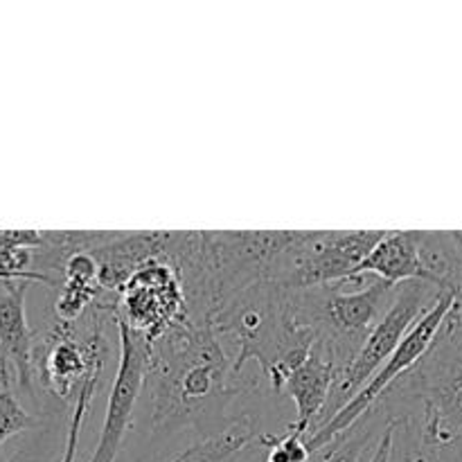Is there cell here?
<instances>
[{"instance_id": "obj_1", "label": "cell", "mask_w": 462, "mask_h": 462, "mask_svg": "<svg viewBox=\"0 0 462 462\" xmlns=\"http://www.w3.org/2000/svg\"><path fill=\"white\" fill-rule=\"evenodd\" d=\"M152 438L179 436L185 429L215 427L230 415L239 397L257 391L233 368V356L219 341L210 320L185 316L156 343L147 346V377Z\"/></svg>"}, {"instance_id": "obj_2", "label": "cell", "mask_w": 462, "mask_h": 462, "mask_svg": "<svg viewBox=\"0 0 462 462\" xmlns=\"http://www.w3.org/2000/svg\"><path fill=\"white\" fill-rule=\"evenodd\" d=\"M379 404L397 436L440 462L462 460V298H456L431 350Z\"/></svg>"}, {"instance_id": "obj_3", "label": "cell", "mask_w": 462, "mask_h": 462, "mask_svg": "<svg viewBox=\"0 0 462 462\" xmlns=\"http://www.w3.org/2000/svg\"><path fill=\"white\" fill-rule=\"evenodd\" d=\"M397 291L400 287L373 278L361 291H343L338 284L296 289L293 300L298 320L316 334V341L332 352L343 370L391 311Z\"/></svg>"}, {"instance_id": "obj_4", "label": "cell", "mask_w": 462, "mask_h": 462, "mask_svg": "<svg viewBox=\"0 0 462 462\" xmlns=\"http://www.w3.org/2000/svg\"><path fill=\"white\" fill-rule=\"evenodd\" d=\"M108 310L93 305L88 316V329L81 338L77 323H61L52 319L43 332H36L34 341V377L43 388L45 397L66 406L77 400L86 379L102 373L106 361L104 346V320Z\"/></svg>"}, {"instance_id": "obj_5", "label": "cell", "mask_w": 462, "mask_h": 462, "mask_svg": "<svg viewBox=\"0 0 462 462\" xmlns=\"http://www.w3.org/2000/svg\"><path fill=\"white\" fill-rule=\"evenodd\" d=\"M440 291L427 282H404L400 284L395 302H393L391 311L383 316L382 323L374 328L368 341L359 350V355L350 361L343 370H338L334 386L329 391V400L325 404L323 413H320L319 422L311 429V433L319 431L320 427L337 418L338 411L346 409L356 393L373 379V374L395 355L400 343L404 341L406 334L411 332L420 316L427 310H431L433 302L438 300ZM310 433V436H311Z\"/></svg>"}, {"instance_id": "obj_6", "label": "cell", "mask_w": 462, "mask_h": 462, "mask_svg": "<svg viewBox=\"0 0 462 462\" xmlns=\"http://www.w3.org/2000/svg\"><path fill=\"white\" fill-rule=\"evenodd\" d=\"M386 230H296L284 253L278 284L314 289L338 284L370 255Z\"/></svg>"}, {"instance_id": "obj_7", "label": "cell", "mask_w": 462, "mask_h": 462, "mask_svg": "<svg viewBox=\"0 0 462 462\" xmlns=\"http://www.w3.org/2000/svg\"><path fill=\"white\" fill-rule=\"evenodd\" d=\"M108 311L120 316L144 346H152L188 316L179 271L165 257H152L122 284L116 307Z\"/></svg>"}, {"instance_id": "obj_8", "label": "cell", "mask_w": 462, "mask_h": 462, "mask_svg": "<svg viewBox=\"0 0 462 462\" xmlns=\"http://www.w3.org/2000/svg\"><path fill=\"white\" fill-rule=\"evenodd\" d=\"M454 302H456L454 293H440V296H438V300L433 302L431 310H427L422 316H420L418 323L411 328V332L406 334L404 341L400 343L395 355H393L391 359H388L386 364L373 374V379H370V382L356 393L355 400H352L346 409L338 411L337 418L329 420L325 427H320L319 431H314L310 438H307V447H310L311 454H314L316 449H320L323 445H328L329 440H334L338 433L350 429L352 424L365 413V411L373 409V406L382 400L383 393H386L397 379L404 377L409 370H413L415 365L422 361V356L431 350L433 341H436L445 319L449 316Z\"/></svg>"}, {"instance_id": "obj_9", "label": "cell", "mask_w": 462, "mask_h": 462, "mask_svg": "<svg viewBox=\"0 0 462 462\" xmlns=\"http://www.w3.org/2000/svg\"><path fill=\"white\" fill-rule=\"evenodd\" d=\"M111 320L117 328L120 338V361L117 373L111 383L106 397V413H104L102 431H99L97 445L88 462H116L122 449L126 431L134 422L135 406L144 391V377H147V346L129 325L117 314L108 311Z\"/></svg>"}, {"instance_id": "obj_10", "label": "cell", "mask_w": 462, "mask_h": 462, "mask_svg": "<svg viewBox=\"0 0 462 462\" xmlns=\"http://www.w3.org/2000/svg\"><path fill=\"white\" fill-rule=\"evenodd\" d=\"M0 293V388L16 386L34 400V341L36 332L27 325V280H7Z\"/></svg>"}, {"instance_id": "obj_11", "label": "cell", "mask_w": 462, "mask_h": 462, "mask_svg": "<svg viewBox=\"0 0 462 462\" xmlns=\"http://www.w3.org/2000/svg\"><path fill=\"white\" fill-rule=\"evenodd\" d=\"M271 436L273 433L262 431L255 411L233 409L228 418L206 431H197L192 442L162 462H237L248 449H269Z\"/></svg>"}, {"instance_id": "obj_12", "label": "cell", "mask_w": 462, "mask_h": 462, "mask_svg": "<svg viewBox=\"0 0 462 462\" xmlns=\"http://www.w3.org/2000/svg\"><path fill=\"white\" fill-rule=\"evenodd\" d=\"M337 373L338 365L334 355L323 343L316 341L310 356L284 379L282 393H287L296 404V420L287 424L289 429L310 436L328 404Z\"/></svg>"}, {"instance_id": "obj_13", "label": "cell", "mask_w": 462, "mask_h": 462, "mask_svg": "<svg viewBox=\"0 0 462 462\" xmlns=\"http://www.w3.org/2000/svg\"><path fill=\"white\" fill-rule=\"evenodd\" d=\"M365 278H377L400 287L404 282H427L429 273L420 260L418 230H386L382 242L370 251V255L347 275L338 287L361 284Z\"/></svg>"}, {"instance_id": "obj_14", "label": "cell", "mask_w": 462, "mask_h": 462, "mask_svg": "<svg viewBox=\"0 0 462 462\" xmlns=\"http://www.w3.org/2000/svg\"><path fill=\"white\" fill-rule=\"evenodd\" d=\"M388 427H391V418L377 402L350 429L316 449L307 462H370L377 454Z\"/></svg>"}, {"instance_id": "obj_15", "label": "cell", "mask_w": 462, "mask_h": 462, "mask_svg": "<svg viewBox=\"0 0 462 462\" xmlns=\"http://www.w3.org/2000/svg\"><path fill=\"white\" fill-rule=\"evenodd\" d=\"M45 415H34L21 404L12 386L0 388V449L7 440L21 433H32L45 424Z\"/></svg>"}, {"instance_id": "obj_16", "label": "cell", "mask_w": 462, "mask_h": 462, "mask_svg": "<svg viewBox=\"0 0 462 462\" xmlns=\"http://www.w3.org/2000/svg\"><path fill=\"white\" fill-rule=\"evenodd\" d=\"M61 413H48L45 424L36 429L34 436L25 442L7 462H54L57 458V440H59V424H63Z\"/></svg>"}, {"instance_id": "obj_17", "label": "cell", "mask_w": 462, "mask_h": 462, "mask_svg": "<svg viewBox=\"0 0 462 462\" xmlns=\"http://www.w3.org/2000/svg\"><path fill=\"white\" fill-rule=\"evenodd\" d=\"M99 377L102 373H95L93 377L86 379V383L81 386L79 395L77 400L72 402V411L70 418H68V427H66V440H63V451L59 462H75L77 460V447H79V436H81V427H84V420L88 418L90 413V404H93L95 391L99 386Z\"/></svg>"}, {"instance_id": "obj_18", "label": "cell", "mask_w": 462, "mask_h": 462, "mask_svg": "<svg viewBox=\"0 0 462 462\" xmlns=\"http://www.w3.org/2000/svg\"><path fill=\"white\" fill-rule=\"evenodd\" d=\"M311 451L302 433L293 429H284V433H273L266 449L264 462H307Z\"/></svg>"}, {"instance_id": "obj_19", "label": "cell", "mask_w": 462, "mask_h": 462, "mask_svg": "<svg viewBox=\"0 0 462 462\" xmlns=\"http://www.w3.org/2000/svg\"><path fill=\"white\" fill-rule=\"evenodd\" d=\"M41 244H43V230H0V257L12 246L39 248Z\"/></svg>"}, {"instance_id": "obj_20", "label": "cell", "mask_w": 462, "mask_h": 462, "mask_svg": "<svg viewBox=\"0 0 462 462\" xmlns=\"http://www.w3.org/2000/svg\"><path fill=\"white\" fill-rule=\"evenodd\" d=\"M393 447H395V429H393V424H391L386 431V436H383L382 445H379L377 454L373 456V460L370 462H393Z\"/></svg>"}, {"instance_id": "obj_21", "label": "cell", "mask_w": 462, "mask_h": 462, "mask_svg": "<svg viewBox=\"0 0 462 462\" xmlns=\"http://www.w3.org/2000/svg\"><path fill=\"white\" fill-rule=\"evenodd\" d=\"M0 282H5V275L3 273H0Z\"/></svg>"}]
</instances>
